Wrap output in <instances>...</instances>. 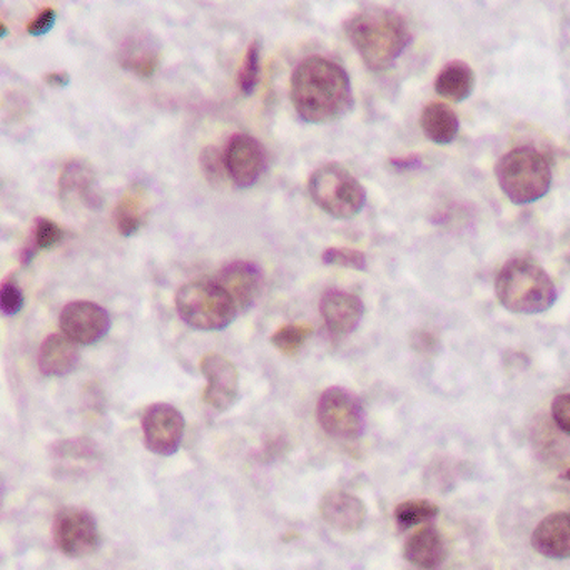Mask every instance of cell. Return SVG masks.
Here are the masks:
<instances>
[{
  "label": "cell",
  "instance_id": "6da1fadb",
  "mask_svg": "<svg viewBox=\"0 0 570 570\" xmlns=\"http://www.w3.org/2000/svg\"><path fill=\"white\" fill-rule=\"evenodd\" d=\"M292 102L299 118L309 125L338 121L355 106L350 76L332 59H303L293 71Z\"/></svg>",
  "mask_w": 570,
  "mask_h": 570
},
{
  "label": "cell",
  "instance_id": "7a4b0ae2",
  "mask_svg": "<svg viewBox=\"0 0 570 570\" xmlns=\"http://www.w3.org/2000/svg\"><path fill=\"white\" fill-rule=\"evenodd\" d=\"M345 32L370 71L392 68L412 42L409 22L395 9L366 6L346 21Z\"/></svg>",
  "mask_w": 570,
  "mask_h": 570
},
{
  "label": "cell",
  "instance_id": "3957f363",
  "mask_svg": "<svg viewBox=\"0 0 570 570\" xmlns=\"http://www.w3.org/2000/svg\"><path fill=\"white\" fill-rule=\"evenodd\" d=\"M500 305L517 315H539L552 308L557 288L549 273L527 256L509 259L495 278Z\"/></svg>",
  "mask_w": 570,
  "mask_h": 570
},
{
  "label": "cell",
  "instance_id": "277c9868",
  "mask_svg": "<svg viewBox=\"0 0 570 570\" xmlns=\"http://www.w3.org/2000/svg\"><path fill=\"white\" fill-rule=\"evenodd\" d=\"M495 178L513 205H529L550 191L552 168L549 159L537 149L515 148L497 161Z\"/></svg>",
  "mask_w": 570,
  "mask_h": 570
},
{
  "label": "cell",
  "instance_id": "5b68a950",
  "mask_svg": "<svg viewBox=\"0 0 570 570\" xmlns=\"http://www.w3.org/2000/svg\"><path fill=\"white\" fill-rule=\"evenodd\" d=\"M176 309L186 325L202 332L228 328L238 315V306L218 282L195 279L176 295Z\"/></svg>",
  "mask_w": 570,
  "mask_h": 570
},
{
  "label": "cell",
  "instance_id": "8992f818",
  "mask_svg": "<svg viewBox=\"0 0 570 570\" xmlns=\"http://www.w3.org/2000/svg\"><path fill=\"white\" fill-rule=\"evenodd\" d=\"M308 191L315 205L336 219L353 218L366 203L362 183L338 163L320 166L309 178Z\"/></svg>",
  "mask_w": 570,
  "mask_h": 570
},
{
  "label": "cell",
  "instance_id": "52a82bcc",
  "mask_svg": "<svg viewBox=\"0 0 570 570\" xmlns=\"http://www.w3.org/2000/svg\"><path fill=\"white\" fill-rule=\"evenodd\" d=\"M316 419L320 426L335 439L356 440L366 429L362 400L343 386H330L320 395Z\"/></svg>",
  "mask_w": 570,
  "mask_h": 570
},
{
  "label": "cell",
  "instance_id": "ba28073f",
  "mask_svg": "<svg viewBox=\"0 0 570 570\" xmlns=\"http://www.w3.org/2000/svg\"><path fill=\"white\" fill-rule=\"evenodd\" d=\"M52 540L71 559L91 556L101 546L98 519L82 507H62L52 522Z\"/></svg>",
  "mask_w": 570,
  "mask_h": 570
},
{
  "label": "cell",
  "instance_id": "9c48e42d",
  "mask_svg": "<svg viewBox=\"0 0 570 570\" xmlns=\"http://www.w3.org/2000/svg\"><path fill=\"white\" fill-rule=\"evenodd\" d=\"M141 429L149 452L171 456L181 446L186 429L185 416L175 405L153 403L142 413Z\"/></svg>",
  "mask_w": 570,
  "mask_h": 570
},
{
  "label": "cell",
  "instance_id": "30bf717a",
  "mask_svg": "<svg viewBox=\"0 0 570 570\" xmlns=\"http://www.w3.org/2000/svg\"><path fill=\"white\" fill-rule=\"evenodd\" d=\"M111 315L98 303L72 302L62 308L59 325L78 345H95L111 330Z\"/></svg>",
  "mask_w": 570,
  "mask_h": 570
},
{
  "label": "cell",
  "instance_id": "8fae6325",
  "mask_svg": "<svg viewBox=\"0 0 570 570\" xmlns=\"http://www.w3.org/2000/svg\"><path fill=\"white\" fill-rule=\"evenodd\" d=\"M226 171L238 188H252L265 175V146L249 135H235L225 149Z\"/></svg>",
  "mask_w": 570,
  "mask_h": 570
},
{
  "label": "cell",
  "instance_id": "7c38bea8",
  "mask_svg": "<svg viewBox=\"0 0 570 570\" xmlns=\"http://www.w3.org/2000/svg\"><path fill=\"white\" fill-rule=\"evenodd\" d=\"M206 385L203 400L215 412H226L238 399L239 375L233 362L219 353H206L199 363Z\"/></svg>",
  "mask_w": 570,
  "mask_h": 570
},
{
  "label": "cell",
  "instance_id": "4fadbf2b",
  "mask_svg": "<svg viewBox=\"0 0 570 570\" xmlns=\"http://www.w3.org/2000/svg\"><path fill=\"white\" fill-rule=\"evenodd\" d=\"M59 199L66 206H85L96 212L102 206L98 179L91 166L81 159L69 161L59 175Z\"/></svg>",
  "mask_w": 570,
  "mask_h": 570
},
{
  "label": "cell",
  "instance_id": "5bb4252c",
  "mask_svg": "<svg viewBox=\"0 0 570 570\" xmlns=\"http://www.w3.org/2000/svg\"><path fill=\"white\" fill-rule=\"evenodd\" d=\"M320 313L333 336H348L356 332L362 323L365 305L360 296L345 289L332 288L323 293Z\"/></svg>",
  "mask_w": 570,
  "mask_h": 570
},
{
  "label": "cell",
  "instance_id": "9a60e30c",
  "mask_svg": "<svg viewBox=\"0 0 570 570\" xmlns=\"http://www.w3.org/2000/svg\"><path fill=\"white\" fill-rule=\"evenodd\" d=\"M216 282L232 296L238 309H249L262 295L265 275L256 263L236 259L219 272Z\"/></svg>",
  "mask_w": 570,
  "mask_h": 570
},
{
  "label": "cell",
  "instance_id": "2e32d148",
  "mask_svg": "<svg viewBox=\"0 0 570 570\" xmlns=\"http://www.w3.org/2000/svg\"><path fill=\"white\" fill-rule=\"evenodd\" d=\"M116 58L125 71L149 79L158 69L161 48L155 36L146 31H135L122 39Z\"/></svg>",
  "mask_w": 570,
  "mask_h": 570
},
{
  "label": "cell",
  "instance_id": "e0dca14e",
  "mask_svg": "<svg viewBox=\"0 0 570 570\" xmlns=\"http://www.w3.org/2000/svg\"><path fill=\"white\" fill-rule=\"evenodd\" d=\"M320 515L332 529L342 533H355L365 523L366 507L353 493L333 489L320 500Z\"/></svg>",
  "mask_w": 570,
  "mask_h": 570
},
{
  "label": "cell",
  "instance_id": "ac0fdd59",
  "mask_svg": "<svg viewBox=\"0 0 570 570\" xmlns=\"http://www.w3.org/2000/svg\"><path fill=\"white\" fill-rule=\"evenodd\" d=\"M532 546L547 559H569L570 513L556 512L547 515L533 530Z\"/></svg>",
  "mask_w": 570,
  "mask_h": 570
},
{
  "label": "cell",
  "instance_id": "d6986e66",
  "mask_svg": "<svg viewBox=\"0 0 570 570\" xmlns=\"http://www.w3.org/2000/svg\"><path fill=\"white\" fill-rule=\"evenodd\" d=\"M78 343L69 340L65 333H52L39 348L38 365L45 376H68L78 368Z\"/></svg>",
  "mask_w": 570,
  "mask_h": 570
},
{
  "label": "cell",
  "instance_id": "ffe728a7",
  "mask_svg": "<svg viewBox=\"0 0 570 570\" xmlns=\"http://www.w3.org/2000/svg\"><path fill=\"white\" fill-rule=\"evenodd\" d=\"M403 556L419 569H435L445 559V542L435 527L426 525L406 539Z\"/></svg>",
  "mask_w": 570,
  "mask_h": 570
},
{
  "label": "cell",
  "instance_id": "44dd1931",
  "mask_svg": "<svg viewBox=\"0 0 570 570\" xmlns=\"http://www.w3.org/2000/svg\"><path fill=\"white\" fill-rule=\"evenodd\" d=\"M149 198L145 186L135 183L126 189L115 208V223L121 236L136 235L148 218Z\"/></svg>",
  "mask_w": 570,
  "mask_h": 570
},
{
  "label": "cell",
  "instance_id": "7402d4cb",
  "mask_svg": "<svg viewBox=\"0 0 570 570\" xmlns=\"http://www.w3.org/2000/svg\"><path fill=\"white\" fill-rule=\"evenodd\" d=\"M420 128L435 145H450L459 135V116L443 102H430L420 115Z\"/></svg>",
  "mask_w": 570,
  "mask_h": 570
},
{
  "label": "cell",
  "instance_id": "603a6c76",
  "mask_svg": "<svg viewBox=\"0 0 570 570\" xmlns=\"http://www.w3.org/2000/svg\"><path fill=\"white\" fill-rule=\"evenodd\" d=\"M475 88V75L463 61H452L443 66L435 78L436 95L446 101L462 102L470 98Z\"/></svg>",
  "mask_w": 570,
  "mask_h": 570
},
{
  "label": "cell",
  "instance_id": "cb8c5ba5",
  "mask_svg": "<svg viewBox=\"0 0 570 570\" xmlns=\"http://www.w3.org/2000/svg\"><path fill=\"white\" fill-rule=\"evenodd\" d=\"M52 459L59 462H96L102 459L98 443L88 436H75V439L59 440L49 449Z\"/></svg>",
  "mask_w": 570,
  "mask_h": 570
},
{
  "label": "cell",
  "instance_id": "d4e9b609",
  "mask_svg": "<svg viewBox=\"0 0 570 570\" xmlns=\"http://www.w3.org/2000/svg\"><path fill=\"white\" fill-rule=\"evenodd\" d=\"M65 238V232L58 223L49 218H38L35 223V232H32L31 243L28 248L22 252V265H29L31 259L35 258L36 253L42 249L52 248Z\"/></svg>",
  "mask_w": 570,
  "mask_h": 570
},
{
  "label": "cell",
  "instance_id": "484cf974",
  "mask_svg": "<svg viewBox=\"0 0 570 570\" xmlns=\"http://www.w3.org/2000/svg\"><path fill=\"white\" fill-rule=\"evenodd\" d=\"M439 512V507L430 500H406L395 507V519L400 529H410L436 519Z\"/></svg>",
  "mask_w": 570,
  "mask_h": 570
},
{
  "label": "cell",
  "instance_id": "4316f807",
  "mask_svg": "<svg viewBox=\"0 0 570 570\" xmlns=\"http://www.w3.org/2000/svg\"><path fill=\"white\" fill-rule=\"evenodd\" d=\"M313 328L303 323H289L282 326L272 335V345L285 355H296L312 335Z\"/></svg>",
  "mask_w": 570,
  "mask_h": 570
},
{
  "label": "cell",
  "instance_id": "83f0119b",
  "mask_svg": "<svg viewBox=\"0 0 570 570\" xmlns=\"http://www.w3.org/2000/svg\"><path fill=\"white\" fill-rule=\"evenodd\" d=\"M259 76H262V45L253 41L243 59L238 72V88L245 96H252L258 88Z\"/></svg>",
  "mask_w": 570,
  "mask_h": 570
},
{
  "label": "cell",
  "instance_id": "f1b7e54d",
  "mask_svg": "<svg viewBox=\"0 0 570 570\" xmlns=\"http://www.w3.org/2000/svg\"><path fill=\"white\" fill-rule=\"evenodd\" d=\"M322 262L328 266H342V268L366 272L368 259L365 253L353 248H328L323 252Z\"/></svg>",
  "mask_w": 570,
  "mask_h": 570
},
{
  "label": "cell",
  "instance_id": "f546056e",
  "mask_svg": "<svg viewBox=\"0 0 570 570\" xmlns=\"http://www.w3.org/2000/svg\"><path fill=\"white\" fill-rule=\"evenodd\" d=\"M199 166H202L205 178L212 183L213 186H219L225 181L228 171H226L225 151H219L216 146H208L203 149L199 156Z\"/></svg>",
  "mask_w": 570,
  "mask_h": 570
},
{
  "label": "cell",
  "instance_id": "4dcf8cb0",
  "mask_svg": "<svg viewBox=\"0 0 570 570\" xmlns=\"http://www.w3.org/2000/svg\"><path fill=\"white\" fill-rule=\"evenodd\" d=\"M24 306V293L21 286L11 279H6L0 288V308L6 316H14L21 312Z\"/></svg>",
  "mask_w": 570,
  "mask_h": 570
},
{
  "label": "cell",
  "instance_id": "1f68e13d",
  "mask_svg": "<svg viewBox=\"0 0 570 570\" xmlns=\"http://www.w3.org/2000/svg\"><path fill=\"white\" fill-rule=\"evenodd\" d=\"M553 423L562 430L566 435H570V392L560 393L552 400L550 406Z\"/></svg>",
  "mask_w": 570,
  "mask_h": 570
},
{
  "label": "cell",
  "instance_id": "d6a6232c",
  "mask_svg": "<svg viewBox=\"0 0 570 570\" xmlns=\"http://www.w3.org/2000/svg\"><path fill=\"white\" fill-rule=\"evenodd\" d=\"M56 22V9L45 8L42 11L38 12L35 19L28 24V32L35 38H39V36H46L49 31H51L52 26Z\"/></svg>",
  "mask_w": 570,
  "mask_h": 570
},
{
  "label": "cell",
  "instance_id": "836d02e7",
  "mask_svg": "<svg viewBox=\"0 0 570 570\" xmlns=\"http://www.w3.org/2000/svg\"><path fill=\"white\" fill-rule=\"evenodd\" d=\"M45 81L52 88H66L69 85V75L66 71L48 72L45 76Z\"/></svg>",
  "mask_w": 570,
  "mask_h": 570
},
{
  "label": "cell",
  "instance_id": "e575fe53",
  "mask_svg": "<svg viewBox=\"0 0 570 570\" xmlns=\"http://www.w3.org/2000/svg\"><path fill=\"white\" fill-rule=\"evenodd\" d=\"M416 338H419V343H413V346H415L416 350L426 352V350L435 348V340H433V336H430L429 333H420Z\"/></svg>",
  "mask_w": 570,
  "mask_h": 570
},
{
  "label": "cell",
  "instance_id": "d590c367",
  "mask_svg": "<svg viewBox=\"0 0 570 570\" xmlns=\"http://www.w3.org/2000/svg\"><path fill=\"white\" fill-rule=\"evenodd\" d=\"M560 479L569 480V482H570V469L566 470V472H563L562 475H560Z\"/></svg>",
  "mask_w": 570,
  "mask_h": 570
},
{
  "label": "cell",
  "instance_id": "8d00e7d4",
  "mask_svg": "<svg viewBox=\"0 0 570 570\" xmlns=\"http://www.w3.org/2000/svg\"><path fill=\"white\" fill-rule=\"evenodd\" d=\"M569 262H570V249H569Z\"/></svg>",
  "mask_w": 570,
  "mask_h": 570
}]
</instances>
